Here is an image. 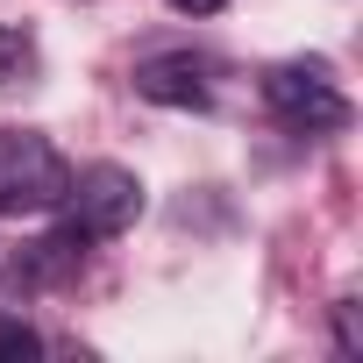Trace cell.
<instances>
[{
  "mask_svg": "<svg viewBox=\"0 0 363 363\" xmlns=\"http://www.w3.org/2000/svg\"><path fill=\"white\" fill-rule=\"evenodd\" d=\"M36 349H43V342H36L29 320H0V356H15V363H22V356H36Z\"/></svg>",
  "mask_w": 363,
  "mask_h": 363,
  "instance_id": "obj_8",
  "label": "cell"
},
{
  "mask_svg": "<svg viewBox=\"0 0 363 363\" xmlns=\"http://www.w3.org/2000/svg\"><path fill=\"white\" fill-rule=\"evenodd\" d=\"M79 264H86V235L65 221L57 235H36V242H22V250L8 257V292H50V285H65Z\"/></svg>",
  "mask_w": 363,
  "mask_h": 363,
  "instance_id": "obj_4",
  "label": "cell"
},
{
  "mask_svg": "<svg viewBox=\"0 0 363 363\" xmlns=\"http://www.w3.org/2000/svg\"><path fill=\"white\" fill-rule=\"evenodd\" d=\"M335 342H342V356H363V306L356 299L335 306Z\"/></svg>",
  "mask_w": 363,
  "mask_h": 363,
  "instance_id": "obj_7",
  "label": "cell"
},
{
  "mask_svg": "<svg viewBox=\"0 0 363 363\" xmlns=\"http://www.w3.org/2000/svg\"><path fill=\"white\" fill-rule=\"evenodd\" d=\"M65 186H72V164L57 157L50 135H36V128H0V221L65 207Z\"/></svg>",
  "mask_w": 363,
  "mask_h": 363,
  "instance_id": "obj_1",
  "label": "cell"
},
{
  "mask_svg": "<svg viewBox=\"0 0 363 363\" xmlns=\"http://www.w3.org/2000/svg\"><path fill=\"white\" fill-rule=\"evenodd\" d=\"M135 93H143V100H164V107H207V100H214L200 57H150V65L135 72Z\"/></svg>",
  "mask_w": 363,
  "mask_h": 363,
  "instance_id": "obj_5",
  "label": "cell"
},
{
  "mask_svg": "<svg viewBox=\"0 0 363 363\" xmlns=\"http://www.w3.org/2000/svg\"><path fill=\"white\" fill-rule=\"evenodd\" d=\"M135 214H143V178L121 171V164H86L72 186H65V221H72L86 242L128 235Z\"/></svg>",
  "mask_w": 363,
  "mask_h": 363,
  "instance_id": "obj_2",
  "label": "cell"
},
{
  "mask_svg": "<svg viewBox=\"0 0 363 363\" xmlns=\"http://www.w3.org/2000/svg\"><path fill=\"white\" fill-rule=\"evenodd\" d=\"M171 8H178V15H221L228 0H171Z\"/></svg>",
  "mask_w": 363,
  "mask_h": 363,
  "instance_id": "obj_9",
  "label": "cell"
},
{
  "mask_svg": "<svg viewBox=\"0 0 363 363\" xmlns=\"http://www.w3.org/2000/svg\"><path fill=\"white\" fill-rule=\"evenodd\" d=\"M36 72V36L29 29H0V86H22Z\"/></svg>",
  "mask_w": 363,
  "mask_h": 363,
  "instance_id": "obj_6",
  "label": "cell"
},
{
  "mask_svg": "<svg viewBox=\"0 0 363 363\" xmlns=\"http://www.w3.org/2000/svg\"><path fill=\"white\" fill-rule=\"evenodd\" d=\"M264 100H271V114H278V121H292V128H306V135H320V128H342V121H349V100H342L335 72H328V65H306V57L271 65V72H264Z\"/></svg>",
  "mask_w": 363,
  "mask_h": 363,
  "instance_id": "obj_3",
  "label": "cell"
}]
</instances>
